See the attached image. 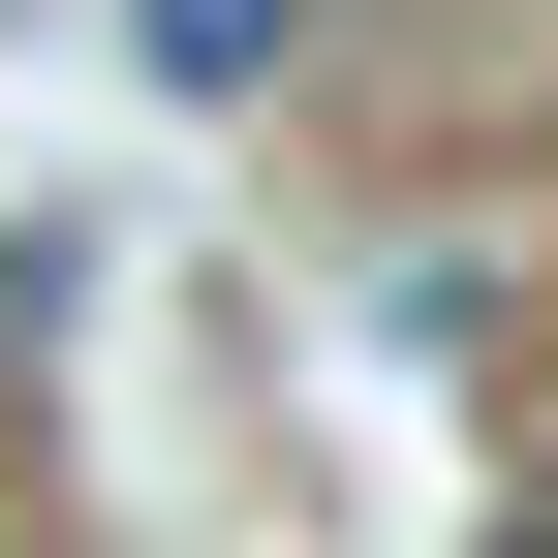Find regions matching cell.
<instances>
[{"mask_svg":"<svg viewBox=\"0 0 558 558\" xmlns=\"http://www.w3.org/2000/svg\"><path fill=\"white\" fill-rule=\"evenodd\" d=\"M279 32L311 0H124V94H279Z\"/></svg>","mask_w":558,"mask_h":558,"instance_id":"obj_1","label":"cell"},{"mask_svg":"<svg viewBox=\"0 0 558 558\" xmlns=\"http://www.w3.org/2000/svg\"><path fill=\"white\" fill-rule=\"evenodd\" d=\"M497 558H558V497H527V527H497Z\"/></svg>","mask_w":558,"mask_h":558,"instance_id":"obj_2","label":"cell"}]
</instances>
